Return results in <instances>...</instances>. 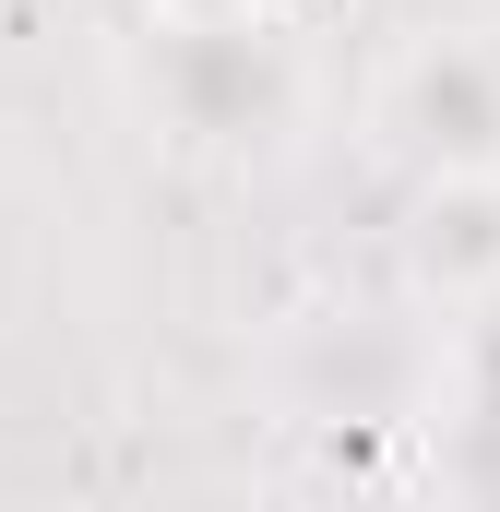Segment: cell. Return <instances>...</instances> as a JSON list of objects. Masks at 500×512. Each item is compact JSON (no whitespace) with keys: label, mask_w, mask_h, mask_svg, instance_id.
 <instances>
[{"label":"cell","mask_w":500,"mask_h":512,"mask_svg":"<svg viewBox=\"0 0 500 512\" xmlns=\"http://www.w3.org/2000/svg\"><path fill=\"white\" fill-rule=\"evenodd\" d=\"M370 143L429 179H500V12H441L370 72Z\"/></svg>","instance_id":"cell-1"},{"label":"cell","mask_w":500,"mask_h":512,"mask_svg":"<svg viewBox=\"0 0 500 512\" xmlns=\"http://www.w3.org/2000/svg\"><path fill=\"white\" fill-rule=\"evenodd\" d=\"M417 465L453 501H500V322L441 334V370L417 405Z\"/></svg>","instance_id":"cell-2"},{"label":"cell","mask_w":500,"mask_h":512,"mask_svg":"<svg viewBox=\"0 0 500 512\" xmlns=\"http://www.w3.org/2000/svg\"><path fill=\"white\" fill-rule=\"evenodd\" d=\"M179 12H262V24H298L310 0H179Z\"/></svg>","instance_id":"cell-3"}]
</instances>
